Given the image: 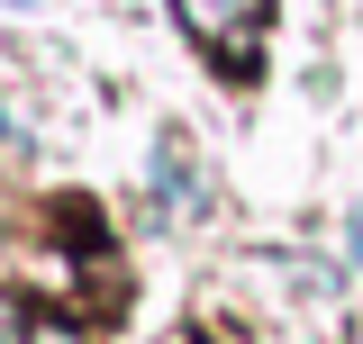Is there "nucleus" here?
I'll use <instances>...</instances> for the list:
<instances>
[{"label":"nucleus","instance_id":"f03ea898","mask_svg":"<svg viewBox=\"0 0 363 344\" xmlns=\"http://www.w3.org/2000/svg\"><path fill=\"white\" fill-rule=\"evenodd\" d=\"M28 344H73V336H64V326H55V317H37V336H28Z\"/></svg>","mask_w":363,"mask_h":344},{"label":"nucleus","instance_id":"f257e3e1","mask_svg":"<svg viewBox=\"0 0 363 344\" xmlns=\"http://www.w3.org/2000/svg\"><path fill=\"white\" fill-rule=\"evenodd\" d=\"M182 18H191L200 37H245V28L264 18V0H182Z\"/></svg>","mask_w":363,"mask_h":344}]
</instances>
